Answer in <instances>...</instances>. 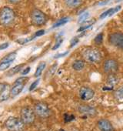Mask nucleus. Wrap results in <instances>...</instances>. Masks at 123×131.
Masks as SVG:
<instances>
[{"label":"nucleus","instance_id":"38","mask_svg":"<svg viewBox=\"0 0 123 131\" xmlns=\"http://www.w3.org/2000/svg\"><path fill=\"white\" fill-rule=\"evenodd\" d=\"M122 46V49H123V43H122V46Z\"/></svg>","mask_w":123,"mask_h":131},{"label":"nucleus","instance_id":"25","mask_svg":"<svg viewBox=\"0 0 123 131\" xmlns=\"http://www.w3.org/2000/svg\"><path fill=\"white\" fill-rule=\"evenodd\" d=\"M73 119H75V116H74V115L68 114V113H66V114L64 115V120H65L66 123L72 121Z\"/></svg>","mask_w":123,"mask_h":131},{"label":"nucleus","instance_id":"37","mask_svg":"<svg viewBox=\"0 0 123 131\" xmlns=\"http://www.w3.org/2000/svg\"><path fill=\"white\" fill-rule=\"evenodd\" d=\"M20 0H9V2L12 4H16V3H18Z\"/></svg>","mask_w":123,"mask_h":131},{"label":"nucleus","instance_id":"7","mask_svg":"<svg viewBox=\"0 0 123 131\" xmlns=\"http://www.w3.org/2000/svg\"><path fill=\"white\" fill-rule=\"evenodd\" d=\"M103 70L105 73L108 74L116 73L118 70V62L115 59H107L103 64Z\"/></svg>","mask_w":123,"mask_h":131},{"label":"nucleus","instance_id":"5","mask_svg":"<svg viewBox=\"0 0 123 131\" xmlns=\"http://www.w3.org/2000/svg\"><path fill=\"white\" fill-rule=\"evenodd\" d=\"M35 113L30 107H23L21 110V119L25 124H31L35 119Z\"/></svg>","mask_w":123,"mask_h":131},{"label":"nucleus","instance_id":"32","mask_svg":"<svg viewBox=\"0 0 123 131\" xmlns=\"http://www.w3.org/2000/svg\"><path fill=\"white\" fill-rule=\"evenodd\" d=\"M30 70H31V68H30L29 67H26V69L22 72V75H26V74H28V73H29Z\"/></svg>","mask_w":123,"mask_h":131},{"label":"nucleus","instance_id":"36","mask_svg":"<svg viewBox=\"0 0 123 131\" xmlns=\"http://www.w3.org/2000/svg\"><path fill=\"white\" fill-rule=\"evenodd\" d=\"M67 54H68V52H66L65 53H61V54H58V55L55 56V58H59V57H61V56H66Z\"/></svg>","mask_w":123,"mask_h":131},{"label":"nucleus","instance_id":"2","mask_svg":"<svg viewBox=\"0 0 123 131\" xmlns=\"http://www.w3.org/2000/svg\"><path fill=\"white\" fill-rule=\"evenodd\" d=\"M84 59L92 63H98L102 60V54L95 48H88L83 52Z\"/></svg>","mask_w":123,"mask_h":131},{"label":"nucleus","instance_id":"24","mask_svg":"<svg viewBox=\"0 0 123 131\" xmlns=\"http://www.w3.org/2000/svg\"><path fill=\"white\" fill-rule=\"evenodd\" d=\"M89 13L88 12L82 13V14L79 16V23H82L85 22V21L87 19V18L89 17Z\"/></svg>","mask_w":123,"mask_h":131},{"label":"nucleus","instance_id":"18","mask_svg":"<svg viewBox=\"0 0 123 131\" xmlns=\"http://www.w3.org/2000/svg\"><path fill=\"white\" fill-rule=\"evenodd\" d=\"M23 67H24V64H21V65H19V66H16V67H14L13 68H12L10 70H9V72L6 73V75L9 76V77H11L13 75L16 74L19 72H20V70L22 69Z\"/></svg>","mask_w":123,"mask_h":131},{"label":"nucleus","instance_id":"33","mask_svg":"<svg viewBox=\"0 0 123 131\" xmlns=\"http://www.w3.org/2000/svg\"><path fill=\"white\" fill-rule=\"evenodd\" d=\"M44 33H45V31H44V30H39V31H38L37 32H35V37L42 36Z\"/></svg>","mask_w":123,"mask_h":131},{"label":"nucleus","instance_id":"22","mask_svg":"<svg viewBox=\"0 0 123 131\" xmlns=\"http://www.w3.org/2000/svg\"><path fill=\"white\" fill-rule=\"evenodd\" d=\"M10 66H11V62H0V70H6L9 68Z\"/></svg>","mask_w":123,"mask_h":131},{"label":"nucleus","instance_id":"21","mask_svg":"<svg viewBox=\"0 0 123 131\" xmlns=\"http://www.w3.org/2000/svg\"><path fill=\"white\" fill-rule=\"evenodd\" d=\"M115 96L118 100H123V86H121L115 90Z\"/></svg>","mask_w":123,"mask_h":131},{"label":"nucleus","instance_id":"4","mask_svg":"<svg viewBox=\"0 0 123 131\" xmlns=\"http://www.w3.org/2000/svg\"><path fill=\"white\" fill-rule=\"evenodd\" d=\"M31 19L34 25L42 26L47 22V16L43 12L35 9L31 13Z\"/></svg>","mask_w":123,"mask_h":131},{"label":"nucleus","instance_id":"16","mask_svg":"<svg viewBox=\"0 0 123 131\" xmlns=\"http://www.w3.org/2000/svg\"><path fill=\"white\" fill-rule=\"evenodd\" d=\"M118 83V77L115 74V73H112V74H109V76L107 78V83L111 86H115L117 83Z\"/></svg>","mask_w":123,"mask_h":131},{"label":"nucleus","instance_id":"12","mask_svg":"<svg viewBox=\"0 0 123 131\" xmlns=\"http://www.w3.org/2000/svg\"><path fill=\"white\" fill-rule=\"evenodd\" d=\"M26 84L24 83H14L13 86L11 88V96L15 97L18 96L24 89Z\"/></svg>","mask_w":123,"mask_h":131},{"label":"nucleus","instance_id":"14","mask_svg":"<svg viewBox=\"0 0 123 131\" xmlns=\"http://www.w3.org/2000/svg\"><path fill=\"white\" fill-rule=\"evenodd\" d=\"M11 96V89L9 87V86L7 84L6 86L5 87V89L1 92L0 93V101H6L7 100H9V98Z\"/></svg>","mask_w":123,"mask_h":131},{"label":"nucleus","instance_id":"34","mask_svg":"<svg viewBox=\"0 0 123 131\" xmlns=\"http://www.w3.org/2000/svg\"><path fill=\"white\" fill-rule=\"evenodd\" d=\"M79 42V39L76 38V39H73L72 41H71V46H70V47H73L77 42Z\"/></svg>","mask_w":123,"mask_h":131},{"label":"nucleus","instance_id":"17","mask_svg":"<svg viewBox=\"0 0 123 131\" xmlns=\"http://www.w3.org/2000/svg\"><path fill=\"white\" fill-rule=\"evenodd\" d=\"M45 67H46V62H40L39 64V66H38L37 68H36V70H35V73L34 76L35 77H39L42 74V73L43 72V70H45Z\"/></svg>","mask_w":123,"mask_h":131},{"label":"nucleus","instance_id":"28","mask_svg":"<svg viewBox=\"0 0 123 131\" xmlns=\"http://www.w3.org/2000/svg\"><path fill=\"white\" fill-rule=\"evenodd\" d=\"M57 66H58L57 63H54V65L52 66L51 68L48 70V74L49 75H53L55 73V70L57 69Z\"/></svg>","mask_w":123,"mask_h":131},{"label":"nucleus","instance_id":"27","mask_svg":"<svg viewBox=\"0 0 123 131\" xmlns=\"http://www.w3.org/2000/svg\"><path fill=\"white\" fill-rule=\"evenodd\" d=\"M63 39H61V38H58L57 39V40H56V43L55 44V46L52 47V49L53 50H55V49H57L59 46H60V45L63 43Z\"/></svg>","mask_w":123,"mask_h":131},{"label":"nucleus","instance_id":"15","mask_svg":"<svg viewBox=\"0 0 123 131\" xmlns=\"http://www.w3.org/2000/svg\"><path fill=\"white\" fill-rule=\"evenodd\" d=\"M85 67V62L83 60H76L72 64V68L76 71H81Z\"/></svg>","mask_w":123,"mask_h":131},{"label":"nucleus","instance_id":"30","mask_svg":"<svg viewBox=\"0 0 123 131\" xmlns=\"http://www.w3.org/2000/svg\"><path fill=\"white\" fill-rule=\"evenodd\" d=\"M92 25V23H90V24H89V25H87V26H81L80 28H79V29L78 30V32H81V31H83V30H85V29H88V28H89Z\"/></svg>","mask_w":123,"mask_h":131},{"label":"nucleus","instance_id":"23","mask_svg":"<svg viewBox=\"0 0 123 131\" xmlns=\"http://www.w3.org/2000/svg\"><path fill=\"white\" fill-rule=\"evenodd\" d=\"M94 41H95V42L96 44H98V45L101 44V43L102 42V41H103V34H102V33L98 34V35L95 36Z\"/></svg>","mask_w":123,"mask_h":131},{"label":"nucleus","instance_id":"8","mask_svg":"<svg viewBox=\"0 0 123 131\" xmlns=\"http://www.w3.org/2000/svg\"><path fill=\"white\" fill-rule=\"evenodd\" d=\"M79 95L81 100L87 101V100H90L94 97L95 92L92 89L88 86H82L79 89Z\"/></svg>","mask_w":123,"mask_h":131},{"label":"nucleus","instance_id":"13","mask_svg":"<svg viewBox=\"0 0 123 131\" xmlns=\"http://www.w3.org/2000/svg\"><path fill=\"white\" fill-rule=\"evenodd\" d=\"M82 3L83 0H65V4L70 9H76L79 7Z\"/></svg>","mask_w":123,"mask_h":131},{"label":"nucleus","instance_id":"1","mask_svg":"<svg viewBox=\"0 0 123 131\" xmlns=\"http://www.w3.org/2000/svg\"><path fill=\"white\" fill-rule=\"evenodd\" d=\"M15 18V12L9 7H4L0 11V23L3 26H8L11 25L14 22Z\"/></svg>","mask_w":123,"mask_h":131},{"label":"nucleus","instance_id":"6","mask_svg":"<svg viewBox=\"0 0 123 131\" xmlns=\"http://www.w3.org/2000/svg\"><path fill=\"white\" fill-rule=\"evenodd\" d=\"M34 111L35 114L41 118H47L51 114V110L48 105L43 102L37 103L34 106Z\"/></svg>","mask_w":123,"mask_h":131},{"label":"nucleus","instance_id":"19","mask_svg":"<svg viewBox=\"0 0 123 131\" xmlns=\"http://www.w3.org/2000/svg\"><path fill=\"white\" fill-rule=\"evenodd\" d=\"M16 52H11V53L5 56L2 59L1 62H11L12 63L16 59Z\"/></svg>","mask_w":123,"mask_h":131},{"label":"nucleus","instance_id":"31","mask_svg":"<svg viewBox=\"0 0 123 131\" xmlns=\"http://www.w3.org/2000/svg\"><path fill=\"white\" fill-rule=\"evenodd\" d=\"M9 46V44L8 42H6V43H3V44H1L0 45V50H2V49H5L6 48H8Z\"/></svg>","mask_w":123,"mask_h":131},{"label":"nucleus","instance_id":"11","mask_svg":"<svg viewBox=\"0 0 123 131\" xmlns=\"http://www.w3.org/2000/svg\"><path fill=\"white\" fill-rule=\"evenodd\" d=\"M97 126L100 131H114V128L111 122L106 119H102L99 120Z\"/></svg>","mask_w":123,"mask_h":131},{"label":"nucleus","instance_id":"10","mask_svg":"<svg viewBox=\"0 0 123 131\" xmlns=\"http://www.w3.org/2000/svg\"><path fill=\"white\" fill-rule=\"evenodd\" d=\"M109 42L114 46H121L123 43V34L114 32L109 36Z\"/></svg>","mask_w":123,"mask_h":131},{"label":"nucleus","instance_id":"3","mask_svg":"<svg viewBox=\"0 0 123 131\" xmlns=\"http://www.w3.org/2000/svg\"><path fill=\"white\" fill-rule=\"evenodd\" d=\"M6 126L9 131H23L25 129V123L22 119L9 117L6 121Z\"/></svg>","mask_w":123,"mask_h":131},{"label":"nucleus","instance_id":"26","mask_svg":"<svg viewBox=\"0 0 123 131\" xmlns=\"http://www.w3.org/2000/svg\"><path fill=\"white\" fill-rule=\"evenodd\" d=\"M112 9H113V8H112V9H108L107 11L104 12L103 13H102V14L100 15L99 18H100L101 19H105V17H107V16H109V15H110V13H112Z\"/></svg>","mask_w":123,"mask_h":131},{"label":"nucleus","instance_id":"9","mask_svg":"<svg viewBox=\"0 0 123 131\" xmlns=\"http://www.w3.org/2000/svg\"><path fill=\"white\" fill-rule=\"evenodd\" d=\"M78 110L81 114H83L86 116H95L97 115L96 109L89 105H79Z\"/></svg>","mask_w":123,"mask_h":131},{"label":"nucleus","instance_id":"35","mask_svg":"<svg viewBox=\"0 0 123 131\" xmlns=\"http://www.w3.org/2000/svg\"><path fill=\"white\" fill-rule=\"evenodd\" d=\"M6 85H7V84H6V83H0V93H1V92L5 89V87L6 86Z\"/></svg>","mask_w":123,"mask_h":131},{"label":"nucleus","instance_id":"29","mask_svg":"<svg viewBox=\"0 0 123 131\" xmlns=\"http://www.w3.org/2000/svg\"><path fill=\"white\" fill-rule=\"evenodd\" d=\"M39 80H37L34 81V82L32 83V85L30 86V87H29V91H32V90L37 86V85L39 84Z\"/></svg>","mask_w":123,"mask_h":131},{"label":"nucleus","instance_id":"20","mask_svg":"<svg viewBox=\"0 0 123 131\" xmlns=\"http://www.w3.org/2000/svg\"><path fill=\"white\" fill-rule=\"evenodd\" d=\"M69 20V19L68 17H65L63 19H61L58 21H57L52 26V28H56V27H58V26H63L64 24H66V23H68Z\"/></svg>","mask_w":123,"mask_h":131}]
</instances>
